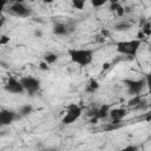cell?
Segmentation results:
<instances>
[{"instance_id": "6da1fadb", "label": "cell", "mask_w": 151, "mask_h": 151, "mask_svg": "<svg viewBox=\"0 0 151 151\" xmlns=\"http://www.w3.org/2000/svg\"><path fill=\"white\" fill-rule=\"evenodd\" d=\"M68 55L72 63L79 66H86L92 63L93 50L90 48H71L68 50Z\"/></svg>"}, {"instance_id": "7a4b0ae2", "label": "cell", "mask_w": 151, "mask_h": 151, "mask_svg": "<svg viewBox=\"0 0 151 151\" xmlns=\"http://www.w3.org/2000/svg\"><path fill=\"white\" fill-rule=\"evenodd\" d=\"M142 41L139 39H133V40H127V41H118L116 44L117 52L124 55H130L134 57L140 47Z\"/></svg>"}, {"instance_id": "3957f363", "label": "cell", "mask_w": 151, "mask_h": 151, "mask_svg": "<svg viewBox=\"0 0 151 151\" xmlns=\"http://www.w3.org/2000/svg\"><path fill=\"white\" fill-rule=\"evenodd\" d=\"M7 14L17 18H28L32 15V8L25 2H12L11 6L6 9Z\"/></svg>"}, {"instance_id": "277c9868", "label": "cell", "mask_w": 151, "mask_h": 151, "mask_svg": "<svg viewBox=\"0 0 151 151\" xmlns=\"http://www.w3.org/2000/svg\"><path fill=\"white\" fill-rule=\"evenodd\" d=\"M19 80H20V83L22 85L24 91L26 93H28L29 96H33L37 92H39V90H40V80L38 78L27 76V77H21Z\"/></svg>"}, {"instance_id": "5b68a950", "label": "cell", "mask_w": 151, "mask_h": 151, "mask_svg": "<svg viewBox=\"0 0 151 151\" xmlns=\"http://www.w3.org/2000/svg\"><path fill=\"white\" fill-rule=\"evenodd\" d=\"M123 83L126 86L127 93L130 96L140 94L142 91L144 90L145 85L147 84V81L145 79H124Z\"/></svg>"}, {"instance_id": "8992f818", "label": "cell", "mask_w": 151, "mask_h": 151, "mask_svg": "<svg viewBox=\"0 0 151 151\" xmlns=\"http://www.w3.org/2000/svg\"><path fill=\"white\" fill-rule=\"evenodd\" d=\"M80 116H81V107L78 106L77 104H70V105L66 107V112H65V116H64V118H63V123H64L65 125L72 124V123H74Z\"/></svg>"}, {"instance_id": "52a82bcc", "label": "cell", "mask_w": 151, "mask_h": 151, "mask_svg": "<svg viewBox=\"0 0 151 151\" xmlns=\"http://www.w3.org/2000/svg\"><path fill=\"white\" fill-rule=\"evenodd\" d=\"M20 118L21 117L19 116L18 112L13 110H8V109H1L0 110V127L8 126Z\"/></svg>"}, {"instance_id": "ba28073f", "label": "cell", "mask_w": 151, "mask_h": 151, "mask_svg": "<svg viewBox=\"0 0 151 151\" xmlns=\"http://www.w3.org/2000/svg\"><path fill=\"white\" fill-rule=\"evenodd\" d=\"M4 88H5V91L7 93H11V94H22L25 92L20 80H18L14 77H9L7 79V81L5 83Z\"/></svg>"}, {"instance_id": "9c48e42d", "label": "cell", "mask_w": 151, "mask_h": 151, "mask_svg": "<svg viewBox=\"0 0 151 151\" xmlns=\"http://www.w3.org/2000/svg\"><path fill=\"white\" fill-rule=\"evenodd\" d=\"M76 27L71 24H65V22H55L53 25V28H52V32L54 35H58V37H65V35H68L71 34L72 32H74Z\"/></svg>"}, {"instance_id": "30bf717a", "label": "cell", "mask_w": 151, "mask_h": 151, "mask_svg": "<svg viewBox=\"0 0 151 151\" xmlns=\"http://www.w3.org/2000/svg\"><path fill=\"white\" fill-rule=\"evenodd\" d=\"M127 111L124 107H116V109H111L109 117L111 118L112 122H122L123 118L126 116Z\"/></svg>"}, {"instance_id": "8fae6325", "label": "cell", "mask_w": 151, "mask_h": 151, "mask_svg": "<svg viewBox=\"0 0 151 151\" xmlns=\"http://www.w3.org/2000/svg\"><path fill=\"white\" fill-rule=\"evenodd\" d=\"M110 110H111V106H110V105H107V104H103V105H100L99 107H97L96 117H97L98 119H105V118L109 117Z\"/></svg>"}, {"instance_id": "7c38bea8", "label": "cell", "mask_w": 151, "mask_h": 151, "mask_svg": "<svg viewBox=\"0 0 151 151\" xmlns=\"http://www.w3.org/2000/svg\"><path fill=\"white\" fill-rule=\"evenodd\" d=\"M144 103H145V100L143 99L142 94H134L130 98V100L127 101V105L132 106V107H136V109H140Z\"/></svg>"}, {"instance_id": "4fadbf2b", "label": "cell", "mask_w": 151, "mask_h": 151, "mask_svg": "<svg viewBox=\"0 0 151 151\" xmlns=\"http://www.w3.org/2000/svg\"><path fill=\"white\" fill-rule=\"evenodd\" d=\"M131 27H132V24H131L130 21L120 20V21H118V22L114 24L113 29H114L116 32H126V31H129Z\"/></svg>"}, {"instance_id": "5bb4252c", "label": "cell", "mask_w": 151, "mask_h": 151, "mask_svg": "<svg viewBox=\"0 0 151 151\" xmlns=\"http://www.w3.org/2000/svg\"><path fill=\"white\" fill-rule=\"evenodd\" d=\"M19 116L21 118H25V117H28L31 113H33V106L31 104H24L20 106L19 109Z\"/></svg>"}, {"instance_id": "9a60e30c", "label": "cell", "mask_w": 151, "mask_h": 151, "mask_svg": "<svg viewBox=\"0 0 151 151\" xmlns=\"http://www.w3.org/2000/svg\"><path fill=\"white\" fill-rule=\"evenodd\" d=\"M122 127V124L120 122H110V123H106L104 126H103V131L104 132H112V131H116L118 129Z\"/></svg>"}, {"instance_id": "2e32d148", "label": "cell", "mask_w": 151, "mask_h": 151, "mask_svg": "<svg viewBox=\"0 0 151 151\" xmlns=\"http://www.w3.org/2000/svg\"><path fill=\"white\" fill-rule=\"evenodd\" d=\"M98 88H99V83H98V80H97V79H94V78H92V79H90L88 84L86 85L85 91H86V92H88V93H94Z\"/></svg>"}, {"instance_id": "e0dca14e", "label": "cell", "mask_w": 151, "mask_h": 151, "mask_svg": "<svg viewBox=\"0 0 151 151\" xmlns=\"http://www.w3.org/2000/svg\"><path fill=\"white\" fill-rule=\"evenodd\" d=\"M57 60H58V55L55 53H53V52H48V53H46L44 55V61H46L48 65L54 64Z\"/></svg>"}, {"instance_id": "ac0fdd59", "label": "cell", "mask_w": 151, "mask_h": 151, "mask_svg": "<svg viewBox=\"0 0 151 151\" xmlns=\"http://www.w3.org/2000/svg\"><path fill=\"white\" fill-rule=\"evenodd\" d=\"M140 31L143 32V34H144L145 37H150V35H151V24H150V21H145V22L143 24Z\"/></svg>"}, {"instance_id": "d6986e66", "label": "cell", "mask_w": 151, "mask_h": 151, "mask_svg": "<svg viewBox=\"0 0 151 151\" xmlns=\"http://www.w3.org/2000/svg\"><path fill=\"white\" fill-rule=\"evenodd\" d=\"M87 0H72V6L76 9H83Z\"/></svg>"}, {"instance_id": "ffe728a7", "label": "cell", "mask_w": 151, "mask_h": 151, "mask_svg": "<svg viewBox=\"0 0 151 151\" xmlns=\"http://www.w3.org/2000/svg\"><path fill=\"white\" fill-rule=\"evenodd\" d=\"M90 1H91V5L93 7H101L109 2V0H90Z\"/></svg>"}, {"instance_id": "44dd1931", "label": "cell", "mask_w": 151, "mask_h": 151, "mask_svg": "<svg viewBox=\"0 0 151 151\" xmlns=\"http://www.w3.org/2000/svg\"><path fill=\"white\" fill-rule=\"evenodd\" d=\"M9 40H11V38H9L8 35H6V34L1 35V37H0V46H2V45H7V44L9 42Z\"/></svg>"}, {"instance_id": "7402d4cb", "label": "cell", "mask_w": 151, "mask_h": 151, "mask_svg": "<svg viewBox=\"0 0 151 151\" xmlns=\"http://www.w3.org/2000/svg\"><path fill=\"white\" fill-rule=\"evenodd\" d=\"M8 1H9V0H0V15L4 13L6 6L8 5Z\"/></svg>"}, {"instance_id": "603a6c76", "label": "cell", "mask_w": 151, "mask_h": 151, "mask_svg": "<svg viewBox=\"0 0 151 151\" xmlns=\"http://www.w3.org/2000/svg\"><path fill=\"white\" fill-rule=\"evenodd\" d=\"M120 6H122V5L119 4V1H116V2H111V5H110V9L116 12V11H117V9H118Z\"/></svg>"}, {"instance_id": "cb8c5ba5", "label": "cell", "mask_w": 151, "mask_h": 151, "mask_svg": "<svg viewBox=\"0 0 151 151\" xmlns=\"http://www.w3.org/2000/svg\"><path fill=\"white\" fill-rule=\"evenodd\" d=\"M39 68H40L41 71H48V68H50V67H48V64H47L46 61H44V60H42V61L39 64Z\"/></svg>"}, {"instance_id": "d4e9b609", "label": "cell", "mask_w": 151, "mask_h": 151, "mask_svg": "<svg viewBox=\"0 0 151 151\" xmlns=\"http://www.w3.org/2000/svg\"><path fill=\"white\" fill-rule=\"evenodd\" d=\"M33 34H34L35 38H42V31L40 28H35L34 32H33Z\"/></svg>"}, {"instance_id": "484cf974", "label": "cell", "mask_w": 151, "mask_h": 151, "mask_svg": "<svg viewBox=\"0 0 151 151\" xmlns=\"http://www.w3.org/2000/svg\"><path fill=\"white\" fill-rule=\"evenodd\" d=\"M124 150H130V151H137V150H138V146H136V145H129V146L124 147Z\"/></svg>"}, {"instance_id": "4316f807", "label": "cell", "mask_w": 151, "mask_h": 151, "mask_svg": "<svg viewBox=\"0 0 151 151\" xmlns=\"http://www.w3.org/2000/svg\"><path fill=\"white\" fill-rule=\"evenodd\" d=\"M116 12H117V15H118V17H122V15H123V14L125 13V11H124L123 6H120V7H119V8H118V9L116 11Z\"/></svg>"}, {"instance_id": "83f0119b", "label": "cell", "mask_w": 151, "mask_h": 151, "mask_svg": "<svg viewBox=\"0 0 151 151\" xmlns=\"http://www.w3.org/2000/svg\"><path fill=\"white\" fill-rule=\"evenodd\" d=\"M0 66L4 67V68H7V67H8V64L5 63V61H2V60H0Z\"/></svg>"}, {"instance_id": "f1b7e54d", "label": "cell", "mask_w": 151, "mask_h": 151, "mask_svg": "<svg viewBox=\"0 0 151 151\" xmlns=\"http://www.w3.org/2000/svg\"><path fill=\"white\" fill-rule=\"evenodd\" d=\"M4 24H5V19L2 17H0V28L4 26Z\"/></svg>"}, {"instance_id": "f546056e", "label": "cell", "mask_w": 151, "mask_h": 151, "mask_svg": "<svg viewBox=\"0 0 151 151\" xmlns=\"http://www.w3.org/2000/svg\"><path fill=\"white\" fill-rule=\"evenodd\" d=\"M42 1H44L45 4H52V2L54 1V0H42Z\"/></svg>"}, {"instance_id": "4dcf8cb0", "label": "cell", "mask_w": 151, "mask_h": 151, "mask_svg": "<svg viewBox=\"0 0 151 151\" xmlns=\"http://www.w3.org/2000/svg\"><path fill=\"white\" fill-rule=\"evenodd\" d=\"M12 2H25L26 0H11Z\"/></svg>"}, {"instance_id": "1f68e13d", "label": "cell", "mask_w": 151, "mask_h": 151, "mask_svg": "<svg viewBox=\"0 0 151 151\" xmlns=\"http://www.w3.org/2000/svg\"><path fill=\"white\" fill-rule=\"evenodd\" d=\"M6 134H7V131H1V132H0V136H1V137H2V136H6Z\"/></svg>"}]
</instances>
